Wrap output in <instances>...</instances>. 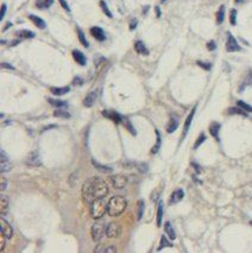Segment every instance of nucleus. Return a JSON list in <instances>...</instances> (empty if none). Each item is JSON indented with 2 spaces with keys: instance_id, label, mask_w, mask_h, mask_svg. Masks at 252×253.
I'll use <instances>...</instances> for the list:
<instances>
[{
  "instance_id": "f257e3e1",
  "label": "nucleus",
  "mask_w": 252,
  "mask_h": 253,
  "mask_svg": "<svg viewBox=\"0 0 252 253\" xmlns=\"http://www.w3.org/2000/svg\"><path fill=\"white\" fill-rule=\"evenodd\" d=\"M108 192L107 183L99 177H90L82 185V197L87 204H92L97 199H105Z\"/></svg>"
},
{
  "instance_id": "f03ea898",
  "label": "nucleus",
  "mask_w": 252,
  "mask_h": 253,
  "mask_svg": "<svg viewBox=\"0 0 252 253\" xmlns=\"http://www.w3.org/2000/svg\"><path fill=\"white\" fill-rule=\"evenodd\" d=\"M126 207H127L126 199L120 195H115V196L111 197L107 203V214L112 217L119 216L120 214H122L125 212Z\"/></svg>"
},
{
  "instance_id": "7ed1b4c3",
  "label": "nucleus",
  "mask_w": 252,
  "mask_h": 253,
  "mask_svg": "<svg viewBox=\"0 0 252 253\" xmlns=\"http://www.w3.org/2000/svg\"><path fill=\"white\" fill-rule=\"evenodd\" d=\"M107 212V204L104 199H97L94 200L90 204V216L93 219H101L105 213Z\"/></svg>"
},
{
  "instance_id": "20e7f679",
  "label": "nucleus",
  "mask_w": 252,
  "mask_h": 253,
  "mask_svg": "<svg viewBox=\"0 0 252 253\" xmlns=\"http://www.w3.org/2000/svg\"><path fill=\"white\" fill-rule=\"evenodd\" d=\"M107 235V227L102 221H97L92 226V238L95 242H100Z\"/></svg>"
},
{
  "instance_id": "39448f33",
  "label": "nucleus",
  "mask_w": 252,
  "mask_h": 253,
  "mask_svg": "<svg viewBox=\"0 0 252 253\" xmlns=\"http://www.w3.org/2000/svg\"><path fill=\"white\" fill-rule=\"evenodd\" d=\"M111 183L113 188L115 189H122L126 184H127V177L122 175H115L111 177Z\"/></svg>"
},
{
  "instance_id": "423d86ee",
  "label": "nucleus",
  "mask_w": 252,
  "mask_h": 253,
  "mask_svg": "<svg viewBox=\"0 0 252 253\" xmlns=\"http://www.w3.org/2000/svg\"><path fill=\"white\" fill-rule=\"evenodd\" d=\"M226 50L228 51V52H234V51H240L241 50V48H240V45L238 44V42H237V39L228 32L227 34V42H226Z\"/></svg>"
},
{
  "instance_id": "0eeeda50",
  "label": "nucleus",
  "mask_w": 252,
  "mask_h": 253,
  "mask_svg": "<svg viewBox=\"0 0 252 253\" xmlns=\"http://www.w3.org/2000/svg\"><path fill=\"white\" fill-rule=\"evenodd\" d=\"M41 164H42V161H41V156L38 154V152L35 151V152H32V153H30V156L27 157V159H26V165L37 168V167H39Z\"/></svg>"
},
{
  "instance_id": "6e6552de",
  "label": "nucleus",
  "mask_w": 252,
  "mask_h": 253,
  "mask_svg": "<svg viewBox=\"0 0 252 253\" xmlns=\"http://www.w3.org/2000/svg\"><path fill=\"white\" fill-rule=\"evenodd\" d=\"M121 233V227L119 224L111 222L107 226V237L108 238H118Z\"/></svg>"
},
{
  "instance_id": "1a4fd4ad",
  "label": "nucleus",
  "mask_w": 252,
  "mask_h": 253,
  "mask_svg": "<svg viewBox=\"0 0 252 253\" xmlns=\"http://www.w3.org/2000/svg\"><path fill=\"white\" fill-rule=\"evenodd\" d=\"M0 231H1V233L5 234V237L7 239H11L13 237V229L11 227V225L7 222V221L5 219H1L0 220Z\"/></svg>"
},
{
  "instance_id": "9d476101",
  "label": "nucleus",
  "mask_w": 252,
  "mask_h": 253,
  "mask_svg": "<svg viewBox=\"0 0 252 253\" xmlns=\"http://www.w3.org/2000/svg\"><path fill=\"white\" fill-rule=\"evenodd\" d=\"M90 34H92V36L94 38L98 39L99 42H104L106 39V35L104 32V30L101 27H99V26H93L90 29Z\"/></svg>"
},
{
  "instance_id": "9b49d317",
  "label": "nucleus",
  "mask_w": 252,
  "mask_h": 253,
  "mask_svg": "<svg viewBox=\"0 0 252 253\" xmlns=\"http://www.w3.org/2000/svg\"><path fill=\"white\" fill-rule=\"evenodd\" d=\"M97 99H98V93H97L95 90H94V91H90L88 95L86 96V99L83 100V105H84L86 107H92L94 104H95Z\"/></svg>"
},
{
  "instance_id": "f8f14e48",
  "label": "nucleus",
  "mask_w": 252,
  "mask_h": 253,
  "mask_svg": "<svg viewBox=\"0 0 252 253\" xmlns=\"http://www.w3.org/2000/svg\"><path fill=\"white\" fill-rule=\"evenodd\" d=\"M102 115L113 120L115 124H119L120 121H122V116L120 114H118L117 112H113V111H102Z\"/></svg>"
},
{
  "instance_id": "ddd939ff",
  "label": "nucleus",
  "mask_w": 252,
  "mask_h": 253,
  "mask_svg": "<svg viewBox=\"0 0 252 253\" xmlns=\"http://www.w3.org/2000/svg\"><path fill=\"white\" fill-rule=\"evenodd\" d=\"M183 197H184V192L182 190V189H177V190H175V192L171 194V197H170L169 203H170V204L177 203V202H180Z\"/></svg>"
},
{
  "instance_id": "4468645a",
  "label": "nucleus",
  "mask_w": 252,
  "mask_h": 253,
  "mask_svg": "<svg viewBox=\"0 0 252 253\" xmlns=\"http://www.w3.org/2000/svg\"><path fill=\"white\" fill-rule=\"evenodd\" d=\"M73 57H74V59L79 63L80 66H86L87 58H86V56L80 50H73Z\"/></svg>"
},
{
  "instance_id": "2eb2a0df",
  "label": "nucleus",
  "mask_w": 252,
  "mask_h": 253,
  "mask_svg": "<svg viewBox=\"0 0 252 253\" xmlns=\"http://www.w3.org/2000/svg\"><path fill=\"white\" fill-rule=\"evenodd\" d=\"M195 112H196V107L193 108V111L190 112V114H189L188 118L185 119L184 127H183V137L188 133V130H189V127H190V124H192V121H193V118H194V115H195Z\"/></svg>"
},
{
  "instance_id": "dca6fc26",
  "label": "nucleus",
  "mask_w": 252,
  "mask_h": 253,
  "mask_svg": "<svg viewBox=\"0 0 252 253\" xmlns=\"http://www.w3.org/2000/svg\"><path fill=\"white\" fill-rule=\"evenodd\" d=\"M70 90V87H51L50 88V91L54 94V95H64V94H67L68 91Z\"/></svg>"
},
{
  "instance_id": "f3484780",
  "label": "nucleus",
  "mask_w": 252,
  "mask_h": 253,
  "mask_svg": "<svg viewBox=\"0 0 252 253\" xmlns=\"http://www.w3.org/2000/svg\"><path fill=\"white\" fill-rule=\"evenodd\" d=\"M29 18H30V20L32 21L37 27H39V29H45L47 27V24H45V21L42 18H39V17L35 16V14H30Z\"/></svg>"
},
{
  "instance_id": "a211bd4d",
  "label": "nucleus",
  "mask_w": 252,
  "mask_h": 253,
  "mask_svg": "<svg viewBox=\"0 0 252 253\" xmlns=\"http://www.w3.org/2000/svg\"><path fill=\"white\" fill-rule=\"evenodd\" d=\"M220 129H221V125H220L219 122H213L210 126H209V132L210 134L219 142V131Z\"/></svg>"
},
{
  "instance_id": "6ab92c4d",
  "label": "nucleus",
  "mask_w": 252,
  "mask_h": 253,
  "mask_svg": "<svg viewBox=\"0 0 252 253\" xmlns=\"http://www.w3.org/2000/svg\"><path fill=\"white\" fill-rule=\"evenodd\" d=\"M135 50L140 55H149V50L146 49L145 44L142 41H137L135 43Z\"/></svg>"
},
{
  "instance_id": "aec40b11",
  "label": "nucleus",
  "mask_w": 252,
  "mask_h": 253,
  "mask_svg": "<svg viewBox=\"0 0 252 253\" xmlns=\"http://www.w3.org/2000/svg\"><path fill=\"white\" fill-rule=\"evenodd\" d=\"M9 206H10L9 199H7L5 195H1V197H0V210H1V214H3V215L7 213Z\"/></svg>"
},
{
  "instance_id": "412c9836",
  "label": "nucleus",
  "mask_w": 252,
  "mask_h": 253,
  "mask_svg": "<svg viewBox=\"0 0 252 253\" xmlns=\"http://www.w3.org/2000/svg\"><path fill=\"white\" fill-rule=\"evenodd\" d=\"M92 163H93V165L99 171H101V172H104V174H111L112 171H113V169L111 168V167H106V165H102V164H100V163H98L95 159H93L92 161Z\"/></svg>"
},
{
  "instance_id": "4be33fe9",
  "label": "nucleus",
  "mask_w": 252,
  "mask_h": 253,
  "mask_svg": "<svg viewBox=\"0 0 252 253\" xmlns=\"http://www.w3.org/2000/svg\"><path fill=\"white\" fill-rule=\"evenodd\" d=\"M251 84H252V70L248 71V74L246 75L245 80L241 82V84H240V87H239V91H243L246 87H248V86H251Z\"/></svg>"
},
{
  "instance_id": "5701e85b",
  "label": "nucleus",
  "mask_w": 252,
  "mask_h": 253,
  "mask_svg": "<svg viewBox=\"0 0 252 253\" xmlns=\"http://www.w3.org/2000/svg\"><path fill=\"white\" fill-rule=\"evenodd\" d=\"M164 229H165L167 235H168L171 240H175V239H176V233H175V231H174V228H173V226H171V224L169 222V221H167V222L164 224Z\"/></svg>"
},
{
  "instance_id": "b1692460",
  "label": "nucleus",
  "mask_w": 252,
  "mask_h": 253,
  "mask_svg": "<svg viewBox=\"0 0 252 253\" xmlns=\"http://www.w3.org/2000/svg\"><path fill=\"white\" fill-rule=\"evenodd\" d=\"M177 127H178V121L173 118V119H170V121H169V124L167 126V132L173 133V132H175L177 130Z\"/></svg>"
},
{
  "instance_id": "393cba45",
  "label": "nucleus",
  "mask_w": 252,
  "mask_h": 253,
  "mask_svg": "<svg viewBox=\"0 0 252 253\" xmlns=\"http://www.w3.org/2000/svg\"><path fill=\"white\" fill-rule=\"evenodd\" d=\"M163 202L160 201L158 203V210H157V226H161L162 225V217H163Z\"/></svg>"
},
{
  "instance_id": "a878e982",
  "label": "nucleus",
  "mask_w": 252,
  "mask_h": 253,
  "mask_svg": "<svg viewBox=\"0 0 252 253\" xmlns=\"http://www.w3.org/2000/svg\"><path fill=\"white\" fill-rule=\"evenodd\" d=\"M227 113H228V114H238V115L247 116V113H246V111H244L241 107H239V108L231 107V108H228V109H227Z\"/></svg>"
},
{
  "instance_id": "bb28decb",
  "label": "nucleus",
  "mask_w": 252,
  "mask_h": 253,
  "mask_svg": "<svg viewBox=\"0 0 252 253\" xmlns=\"http://www.w3.org/2000/svg\"><path fill=\"white\" fill-rule=\"evenodd\" d=\"M225 18V6H220L218 13H216V23L218 24H223Z\"/></svg>"
},
{
  "instance_id": "cd10ccee",
  "label": "nucleus",
  "mask_w": 252,
  "mask_h": 253,
  "mask_svg": "<svg viewBox=\"0 0 252 253\" xmlns=\"http://www.w3.org/2000/svg\"><path fill=\"white\" fill-rule=\"evenodd\" d=\"M50 102V105L55 106V107H58V108H63V107H67L68 104L66 101H62V100H55V99H49L48 100Z\"/></svg>"
},
{
  "instance_id": "c85d7f7f",
  "label": "nucleus",
  "mask_w": 252,
  "mask_h": 253,
  "mask_svg": "<svg viewBox=\"0 0 252 253\" xmlns=\"http://www.w3.org/2000/svg\"><path fill=\"white\" fill-rule=\"evenodd\" d=\"M54 3V0H37L36 5L39 7V9H48L49 6H51Z\"/></svg>"
},
{
  "instance_id": "c756f323",
  "label": "nucleus",
  "mask_w": 252,
  "mask_h": 253,
  "mask_svg": "<svg viewBox=\"0 0 252 253\" xmlns=\"http://www.w3.org/2000/svg\"><path fill=\"white\" fill-rule=\"evenodd\" d=\"M144 209H145V203L143 200H139L138 201V213H137V220H140L143 217V214H144Z\"/></svg>"
},
{
  "instance_id": "7c9ffc66",
  "label": "nucleus",
  "mask_w": 252,
  "mask_h": 253,
  "mask_svg": "<svg viewBox=\"0 0 252 253\" xmlns=\"http://www.w3.org/2000/svg\"><path fill=\"white\" fill-rule=\"evenodd\" d=\"M54 115L56 118H63V119H69L70 118V114L67 111H62V109H56L54 112Z\"/></svg>"
},
{
  "instance_id": "2f4dec72",
  "label": "nucleus",
  "mask_w": 252,
  "mask_h": 253,
  "mask_svg": "<svg viewBox=\"0 0 252 253\" xmlns=\"http://www.w3.org/2000/svg\"><path fill=\"white\" fill-rule=\"evenodd\" d=\"M77 35H79V39H80L81 44H82L84 48H88V46H89V43H88V41L86 39L84 34L82 32V30H81V29H77Z\"/></svg>"
},
{
  "instance_id": "473e14b6",
  "label": "nucleus",
  "mask_w": 252,
  "mask_h": 253,
  "mask_svg": "<svg viewBox=\"0 0 252 253\" xmlns=\"http://www.w3.org/2000/svg\"><path fill=\"white\" fill-rule=\"evenodd\" d=\"M18 35L23 38H34L35 37V32H32V31H29V30H21L18 32Z\"/></svg>"
},
{
  "instance_id": "72a5a7b5",
  "label": "nucleus",
  "mask_w": 252,
  "mask_h": 253,
  "mask_svg": "<svg viewBox=\"0 0 252 253\" xmlns=\"http://www.w3.org/2000/svg\"><path fill=\"white\" fill-rule=\"evenodd\" d=\"M174 245L167 239V237H162L161 238V245H160V247H158V249H162V248H164V247H173Z\"/></svg>"
},
{
  "instance_id": "f704fd0d",
  "label": "nucleus",
  "mask_w": 252,
  "mask_h": 253,
  "mask_svg": "<svg viewBox=\"0 0 252 253\" xmlns=\"http://www.w3.org/2000/svg\"><path fill=\"white\" fill-rule=\"evenodd\" d=\"M156 136H157V143H156V146L152 147L151 153H157V152H158V150H160V147H161V136H160L158 131H156Z\"/></svg>"
},
{
  "instance_id": "c9c22d12",
  "label": "nucleus",
  "mask_w": 252,
  "mask_h": 253,
  "mask_svg": "<svg viewBox=\"0 0 252 253\" xmlns=\"http://www.w3.org/2000/svg\"><path fill=\"white\" fill-rule=\"evenodd\" d=\"M237 105H238V107H241L244 111H246V112H251V113H252V106H250L248 104L244 102L243 100H238V101H237Z\"/></svg>"
},
{
  "instance_id": "e433bc0d",
  "label": "nucleus",
  "mask_w": 252,
  "mask_h": 253,
  "mask_svg": "<svg viewBox=\"0 0 252 253\" xmlns=\"http://www.w3.org/2000/svg\"><path fill=\"white\" fill-rule=\"evenodd\" d=\"M100 6H101V9H102V11H104V13L108 17V18H112L113 16H112V12L110 11V9H108V6L106 5V3L104 1V0H101L100 1Z\"/></svg>"
},
{
  "instance_id": "4c0bfd02",
  "label": "nucleus",
  "mask_w": 252,
  "mask_h": 253,
  "mask_svg": "<svg viewBox=\"0 0 252 253\" xmlns=\"http://www.w3.org/2000/svg\"><path fill=\"white\" fill-rule=\"evenodd\" d=\"M122 122H124V125L126 126V127L129 129V131H130L133 136H136V130L132 127V125H131V122L129 121V119H126V118H124V116H122Z\"/></svg>"
},
{
  "instance_id": "58836bf2",
  "label": "nucleus",
  "mask_w": 252,
  "mask_h": 253,
  "mask_svg": "<svg viewBox=\"0 0 252 253\" xmlns=\"http://www.w3.org/2000/svg\"><path fill=\"white\" fill-rule=\"evenodd\" d=\"M11 169H12V165H11V163L9 161L7 162H1V167H0L1 172H9Z\"/></svg>"
},
{
  "instance_id": "ea45409f",
  "label": "nucleus",
  "mask_w": 252,
  "mask_h": 253,
  "mask_svg": "<svg viewBox=\"0 0 252 253\" xmlns=\"http://www.w3.org/2000/svg\"><path fill=\"white\" fill-rule=\"evenodd\" d=\"M205 140H206V136H205V133H201V134L199 136V138H198L196 143L194 144V149L196 150V149H198V147H199V146H200V145H201V144H202Z\"/></svg>"
},
{
  "instance_id": "a19ab883",
  "label": "nucleus",
  "mask_w": 252,
  "mask_h": 253,
  "mask_svg": "<svg viewBox=\"0 0 252 253\" xmlns=\"http://www.w3.org/2000/svg\"><path fill=\"white\" fill-rule=\"evenodd\" d=\"M6 240H7V238L5 237V234H4V233L0 234V251H4V249H5Z\"/></svg>"
},
{
  "instance_id": "79ce46f5",
  "label": "nucleus",
  "mask_w": 252,
  "mask_h": 253,
  "mask_svg": "<svg viewBox=\"0 0 252 253\" xmlns=\"http://www.w3.org/2000/svg\"><path fill=\"white\" fill-rule=\"evenodd\" d=\"M230 21H231L232 25H236V24H237V10H232V11H231Z\"/></svg>"
},
{
  "instance_id": "37998d69",
  "label": "nucleus",
  "mask_w": 252,
  "mask_h": 253,
  "mask_svg": "<svg viewBox=\"0 0 252 253\" xmlns=\"http://www.w3.org/2000/svg\"><path fill=\"white\" fill-rule=\"evenodd\" d=\"M196 63H198V66H200L201 68H203L206 70H210V68H212L210 63H205V62H201V61H198Z\"/></svg>"
},
{
  "instance_id": "c03bdc74",
  "label": "nucleus",
  "mask_w": 252,
  "mask_h": 253,
  "mask_svg": "<svg viewBox=\"0 0 252 253\" xmlns=\"http://www.w3.org/2000/svg\"><path fill=\"white\" fill-rule=\"evenodd\" d=\"M58 1H59V4H61V6H62L63 9H64L66 11H68V12L70 11V7H69V5H68V3L66 1V0H58Z\"/></svg>"
},
{
  "instance_id": "a18cd8bd",
  "label": "nucleus",
  "mask_w": 252,
  "mask_h": 253,
  "mask_svg": "<svg viewBox=\"0 0 252 253\" xmlns=\"http://www.w3.org/2000/svg\"><path fill=\"white\" fill-rule=\"evenodd\" d=\"M0 159H1V162H7L9 161V157L6 154V152L4 150L0 151Z\"/></svg>"
},
{
  "instance_id": "49530a36",
  "label": "nucleus",
  "mask_w": 252,
  "mask_h": 253,
  "mask_svg": "<svg viewBox=\"0 0 252 253\" xmlns=\"http://www.w3.org/2000/svg\"><path fill=\"white\" fill-rule=\"evenodd\" d=\"M104 252H107V253H115V252H117V248H115V246L110 245L108 247H106V248L104 249Z\"/></svg>"
},
{
  "instance_id": "de8ad7c7",
  "label": "nucleus",
  "mask_w": 252,
  "mask_h": 253,
  "mask_svg": "<svg viewBox=\"0 0 252 253\" xmlns=\"http://www.w3.org/2000/svg\"><path fill=\"white\" fill-rule=\"evenodd\" d=\"M207 49H208L209 51H213V50H215V49H216L215 42H214V41H210V42H208V44H207Z\"/></svg>"
},
{
  "instance_id": "09e8293b",
  "label": "nucleus",
  "mask_w": 252,
  "mask_h": 253,
  "mask_svg": "<svg viewBox=\"0 0 252 253\" xmlns=\"http://www.w3.org/2000/svg\"><path fill=\"white\" fill-rule=\"evenodd\" d=\"M6 4H4L3 6H1V12H0V20H1L4 17H5V13H6Z\"/></svg>"
},
{
  "instance_id": "8fccbe9b",
  "label": "nucleus",
  "mask_w": 252,
  "mask_h": 253,
  "mask_svg": "<svg viewBox=\"0 0 252 253\" xmlns=\"http://www.w3.org/2000/svg\"><path fill=\"white\" fill-rule=\"evenodd\" d=\"M0 187H1V188H0L1 190H5V189H6V187H7V181H6L5 177H1V185H0Z\"/></svg>"
},
{
  "instance_id": "3c124183",
  "label": "nucleus",
  "mask_w": 252,
  "mask_h": 253,
  "mask_svg": "<svg viewBox=\"0 0 252 253\" xmlns=\"http://www.w3.org/2000/svg\"><path fill=\"white\" fill-rule=\"evenodd\" d=\"M1 67L3 68H7V69H11V70H14V67L9 64V63H1Z\"/></svg>"
},
{
  "instance_id": "603ef678",
  "label": "nucleus",
  "mask_w": 252,
  "mask_h": 253,
  "mask_svg": "<svg viewBox=\"0 0 252 253\" xmlns=\"http://www.w3.org/2000/svg\"><path fill=\"white\" fill-rule=\"evenodd\" d=\"M73 83H74V84H77V83H79V84H82V80H81L80 77H76V79H74Z\"/></svg>"
},
{
  "instance_id": "864d4df0",
  "label": "nucleus",
  "mask_w": 252,
  "mask_h": 253,
  "mask_svg": "<svg viewBox=\"0 0 252 253\" xmlns=\"http://www.w3.org/2000/svg\"><path fill=\"white\" fill-rule=\"evenodd\" d=\"M192 165H193V167H195V168H196V169H195V170H196V172H198V174H200V172H201V170H200V167H199V165H196V164H195V163H193V164H192Z\"/></svg>"
},
{
  "instance_id": "5fc2aeb1",
  "label": "nucleus",
  "mask_w": 252,
  "mask_h": 253,
  "mask_svg": "<svg viewBox=\"0 0 252 253\" xmlns=\"http://www.w3.org/2000/svg\"><path fill=\"white\" fill-rule=\"evenodd\" d=\"M156 13H157V17H160V16H161V10H160V7H158V6L156 7Z\"/></svg>"
},
{
  "instance_id": "6e6d98bb",
  "label": "nucleus",
  "mask_w": 252,
  "mask_h": 253,
  "mask_svg": "<svg viewBox=\"0 0 252 253\" xmlns=\"http://www.w3.org/2000/svg\"><path fill=\"white\" fill-rule=\"evenodd\" d=\"M136 25H137V21L135 20V23H132V24H131V26H130V30H133V29H136Z\"/></svg>"
},
{
  "instance_id": "4d7b16f0",
  "label": "nucleus",
  "mask_w": 252,
  "mask_h": 253,
  "mask_svg": "<svg viewBox=\"0 0 252 253\" xmlns=\"http://www.w3.org/2000/svg\"><path fill=\"white\" fill-rule=\"evenodd\" d=\"M10 26H12V23H7V24H6V26H5V29H4V31H6Z\"/></svg>"
},
{
  "instance_id": "13d9d810",
  "label": "nucleus",
  "mask_w": 252,
  "mask_h": 253,
  "mask_svg": "<svg viewBox=\"0 0 252 253\" xmlns=\"http://www.w3.org/2000/svg\"><path fill=\"white\" fill-rule=\"evenodd\" d=\"M234 1H236V3H238V4H239V3H241V1H243V0H234Z\"/></svg>"
},
{
  "instance_id": "bf43d9fd",
  "label": "nucleus",
  "mask_w": 252,
  "mask_h": 253,
  "mask_svg": "<svg viewBox=\"0 0 252 253\" xmlns=\"http://www.w3.org/2000/svg\"><path fill=\"white\" fill-rule=\"evenodd\" d=\"M161 1H162V3H163V1H165V0H161Z\"/></svg>"
},
{
  "instance_id": "052dcab7",
  "label": "nucleus",
  "mask_w": 252,
  "mask_h": 253,
  "mask_svg": "<svg viewBox=\"0 0 252 253\" xmlns=\"http://www.w3.org/2000/svg\"><path fill=\"white\" fill-rule=\"evenodd\" d=\"M251 224H252V221H251Z\"/></svg>"
}]
</instances>
